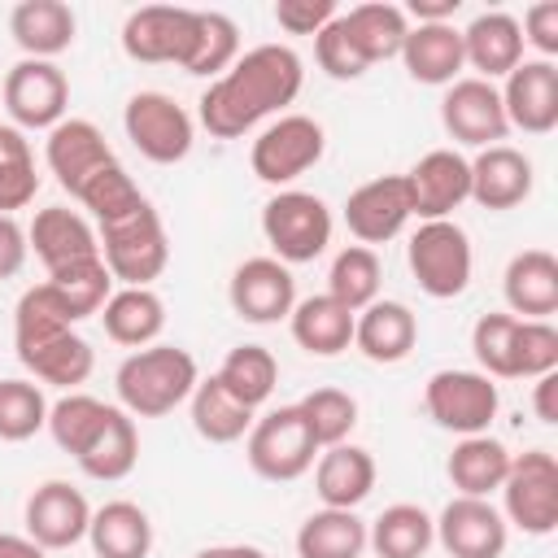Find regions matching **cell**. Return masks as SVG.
Wrapping results in <instances>:
<instances>
[{
  "instance_id": "31",
  "label": "cell",
  "mask_w": 558,
  "mask_h": 558,
  "mask_svg": "<svg viewBox=\"0 0 558 558\" xmlns=\"http://www.w3.org/2000/svg\"><path fill=\"white\" fill-rule=\"evenodd\" d=\"M288 327H292V340L314 357H336L353 344V314L327 292L296 301L288 314Z\"/></svg>"
},
{
  "instance_id": "13",
  "label": "cell",
  "mask_w": 558,
  "mask_h": 558,
  "mask_svg": "<svg viewBox=\"0 0 558 558\" xmlns=\"http://www.w3.org/2000/svg\"><path fill=\"white\" fill-rule=\"evenodd\" d=\"M440 122L466 148H493L510 131L506 109H501V92L493 83H484V78H458V83H449V92L440 100Z\"/></svg>"
},
{
  "instance_id": "17",
  "label": "cell",
  "mask_w": 558,
  "mask_h": 558,
  "mask_svg": "<svg viewBox=\"0 0 558 558\" xmlns=\"http://www.w3.org/2000/svg\"><path fill=\"white\" fill-rule=\"evenodd\" d=\"M410 218H414V209H410L405 174H379V179L353 187L349 201H344V222L366 248L371 244H388L392 235H401V227Z\"/></svg>"
},
{
  "instance_id": "21",
  "label": "cell",
  "mask_w": 558,
  "mask_h": 558,
  "mask_svg": "<svg viewBox=\"0 0 558 558\" xmlns=\"http://www.w3.org/2000/svg\"><path fill=\"white\" fill-rule=\"evenodd\" d=\"M44 157H48V170L57 174V183L74 196L83 187V179H92L100 166L118 161L113 148L105 144L100 126L87 122V118H61L52 131H48V144H44Z\"/></svg>"
},
{
  "instance_id": "49",
  "label": "cell",
  "mask_w": 558,
  "mask_h": 558,
  "mask_svg": "<svg viewBox=\"0 0 558 558\" xmlns=\"http://www.w3.org/2000/svg\"><path fill=\"white\" fill-rule=\"evenodd\" d=\"M314 57H318V70L327 74V78H340V83H349V78H362L371 65L362 61V52L353 48V39H349V31H344V17L336 13L318 35H314Z\"/></svg>"
},
{
  "instance_id": "3",
  "label": "cell",
  "mask_w": 558,
  "mask_h": 558,
  "mask_svg": "<svg viewBox=\"0 0 558 558\" xmlns=\"http://www.w3.org/2000/svg\"><path fill=\"white\" fill-rule=\"evenodd\" d=\"M96 244H100V262L109 266V275L122 279L126 288H148L170 262L166 227L148 201L140 209L113 218V222H100Z\"/></svg>"
},
{
  "instance_id": "35",
  "label": "cell",
  "mask_w": 558,
  "mask_h": 558,
  "mask_svg": "<svg viewBox=\"0 0 558 558\" xmlns=\"http://www.w3.org/2000/svg\"><path fill=\"white\" fill-rule=\"evenodd\" d=\"M344 17V31L353 39V48L362 52L366 65L375 61H388V57H401V44L410 35V22L401 13V4H388V0H366V4H353Z\"/></svg>"
},
{
  "instance_id": "22",
  "label": "cell",
  "mask_w": 558,
  "mask_h": 558,
  "mask_svg": "<svg viewBox=\"0 0 558 558\" xmlns=\"http://www.w3.org/2000/svg\"><path fill=\"white\" fill-rule=\"evenodd\" d=\"M26 244L35 248V257L44 262L48 275L57 270H70L78 262H92L100 257V244H96V231L87 227L83 214L65 209V205H48L35 214L31 231H26Z\"/></svg>"
},
{
  "instance_id": "11",
  "label": "cell",
  "mask_w": 558,
  "mask_h": 558,
  "mask_svg": "<svg viewBox=\"0 0 558 558\" xmlns=\"http://www.w3.org/2000/svg\"><path fill=\"white\" fill-rule=\"evenodd\" d=\"M70 105V83L52 61H35L22 57L9 74H4V109L17 126L26 131H52L65 118Z\"/></svg>"
},
{
  "instance_id": "12",
  "label": "cell",
  "mask_w": 558,
  "mask_h": 558,
  "mask_svg": "<svg viewBox=\"0 0 558 558\" xmlns=\"http://www.w3.org/2000/svg\"><path fill=\"white\" fill-rule=\"evenodd\" d=\"M192 13L183 4H144L122 22V52L140 65H183L192 48Z\"/></svg>"
},
{
  "instance_id": "41",
  "label": "cell",
  "mask_w": 558,
  "mask_h": 558,
  "mask_svg": "<svg viewBox=\"0 0 558 558\" xmlns=\"http://www.w3.org/2000/svg\"><path fill=\"white\" fill-rule=\"evenodd\" d=\"M379 275H384V270H379L375 248L349 244V248L336 253V262H331V270H327V296L340 301L349 314H357V310H366L371 301H379Z\"/></svg>"
},
{
  "instance_id": "2",
  "label": "cell",
  "mask_w": 558,
  "mask_h": 558,
  "mask_svg": "<svg viewBox=\"0 0 558 558\" xmlns=\"http://www.w3.org/2000/svg\"><path fill=\"white\" fill-rule=\"evenodd\" d=\"M201 371H196V357L179 344H148V349H135L113 384H118V401L126 414L135 418H161L170 414L174 405H183L196 388Z\"/></svg>"
},
{
  "instance_id": "27",
  "label": "cell",
  "mask_w": 558,
  "mask_h": 558,
  "mask_svg": "<svg viewBox=\"0 0 558 558\" xmlns=\"http://www.w3.org/2000/svg\"><path fill=\"white\" fill-rule=\"evenodd\" d=\"M501 292L514 318H549L558 310V257L549 248L514 253L501 275Z\"/></svg>"
},
{
  "instance_id": "46",
  "label": "cell",
  "mask_w": 558,
  "mask_h": 558,
  "mask_svg": "<svg viewBox=\"0 0 558 558\" xmlns=\"http://www.w3.org/2000/svg\"><path fill=\"white\" fill-rule=\"evenodd\" d=\"M105 418H109V405L87 392H65L57 405H48V432H52L57 449H65L70 458H78L87 449V440L100 432Z\"/></svg>"
},
{
  "instance_id": "14",
  "label": "cell",
  "mask_w": 558,
  "mask_h": 558,
  "mask_svg": "<svg viewBox=\"0 0 558 558\" xmlns=\"http://www.w3.org/2000/svg\"><path fill=\"white\" fill-rule=\"evenodd\" d=\"M231 310L244 323H279L292 314L296 305V279L279 257H248L235 266L231 283H227Z\"/></svg>"
},
{
  "instance_id": "54",
  "label": "cell",
  "mask_w": 558,
  "mask_h": 558,
  "mask_svg": "<svg viewBox=\"0 0 558 558\" xmlns=\"http://www.w3.org/2000/svg\"><path fill=\"white\" fill-rule=\"evenodd\" d=\"M458 4H462V0H410L401 13H405V22L414 17L418 26H432V22H449V17L458 13Z\"/></svg>"
},
{
  "instance_id": "28",
  "label": "cell",
  "mask_w": 558,
  "mask_h": 558,
  "mask_svg": "<svg viewBox=\"0 0 558 558\" xmlns=\"http://www.w3.org/2000/svg\"><path fill=\"white\" fill-rule=\"evenodd\" d=\"M74 26L78 22L65 0H22L9 13L13 44L35 61H52L57 52H65L74 44Z\"/></svg>"
},
{
  "instance_id": "8",
  "label": "cell",
  "mask_w": 558,
  "mask_h": 558,
  "mask_svg": "<svg viewBox=\"0 0 558 558\" xmlns=\"http://www.w3.org/2000/svg\"><path fill=\"white\" fill-rule=\"evenodd\" d=\"M423 405L436 427L458 436H480L497 418L501 392L484 371H436L423 388Z\"/></svg>"
},
{
  "instance_id": "19",
  "label": "cell",
  "mask_w": 558,
  "mask_h": 558,
  "mask_svg": "<svg viewBox=\"0 0 558 558\" xmlns=\"http://www.w3.org/2000/svg\"><path fill=\"white\" fill-rule=\"evenodd\" d=\"M92 523V506L87 497L65 484V480H48L26 497V536L39 549H70L87 536Z\"/></svg>"
},
{
  "instance_id": "55",
  "label": "cell",
  "mask_w": 558,
  "mask_h": 558,
  "mask_svg": "<svg viewBox=\"0 0 558 558\" xmlns=\"http://www.w3.org/2000/svg\"><path fill=\"white\" fill-rule=\"evenodd\" d=\"M532 405H536V418H541V423H558V371H549V375L536 379Z\"/></svg>"
},
{
  "instance_id": "51",
  "label": "cell",
  "mask_w": 558,
  "mask_h": 558,
  "mask_svg": "<svg viewBox=\"0 0 558 558\" xmlns=\"http://www.w3.org/2000/svg\"><path fill=\"white\" fill-rule=\"evenodd\" d=\"M336 13H340L336 0H279L275 4V22L288 35H318Z\"/></svg>"
},
{
  "instance_id": "45",
  "label": "cell",
  "mask_w": 558,
  "mask_h": 558,
  "mask_svg": "<svg viewBox=\"0 0 558 558\" xmlns=\"http://www.w3.org/2000/svg\"><path fill=\"white\" fill-rule=\"evenodd\" d=\"M471 349L488 379H519V318L514 314H484L471 331Z\"/></svg>"
},
{
  "instance_id": "36",
  "label": "cell",
  "mask_w": 558,
  "mask_h": 558,
  "mask_svg": "<svg viewBox=\"0 0 558 558\" xmlns=\"http://www.w3.org/2000/svg\"><path fill=\"white\" fill-rule=\"evenodd\" d=\"M436 541V523L423 506L414 501H397L388 506L371 527H366V545L379 558H423Z\"/></svg>"
},
{
  "instance_id": "44",
  "label": "cell",
  "mask_w": 558,
  "mask_h": 558,
  "mask_svg": "<svg viewBox=\"0 0 558 558\" xmlns=\"http://www.w3.org/2000/svg\"><path fill=\"white\" fill-rule=\"evenodd\" d=\"M74 201H78L83 209H92L96 222H113V218L140 209V205H144V192H140L135 179L122 170V161H109V166H100L92 179H83V187L74 192Z\"/></svg>"
},
{
  "instance_id": "9",
  "label": "cell",
  "mask_w": 558,
  "mask_h": 558,
  "mask_svg": "<svg viewBox=\"0 0 558 558\" xmlns=\"http://www.w3.org/2000/svg\"><path fill=\"white\" fill-rule=\"evenodd\" d=\"M323 148H327V135L314 118L305 113H283L279 122H270L253 148H248V166L262 183L270 187H283L292 179H301L310 166L323 161Z\"/></svg>"
},
{
  "instance_id": "18",
  "label": "cell",
  "mask_w": 558,
  "mask_h": 558,
  "mask_svg": "<svg viewBox=\"0 0 558 558\" xmlns=\"http://www.w3.org/2000/svg\"><path fill=\"white\" fill-rule=\"evenodd\" d=\"M432 523L449 558H501L506 554V519L488 497H453Z\"/></svg>"
},
{
  "instance_id": "16",
  "label": "cell",
  "mask_w": 558,
  "mask_h": 558,
  "mask_svg": "<svg viewBox=\"0 0 558 558\" xmlns=\"http://www.w3.org/2000/svg\"><path fill=\"white\" fill-rule=\"evenodd\" d=\"M405 183H410L414 218L436 222V218H449L462 201H471V161L453 148H432L410 166Z\"/></svg>"
},
{
  "instance_id": "25",
  "label": "cell",
  "mask_w": 558,
  "mask_h": 558,
  "mask_svg": "<svg viewBox=\"0 0 558 558\" xmlns=\"http://www.w3.org/2000/svg\"><path fill=\"white\" fill-rule=\"evenodd\" d=\"M414 340H418V318L401 301H371L366 310L353 314V344L362 349V357L379 366L410 357Z\"/></svg>"
},
{
  "instance_id": "50",
  "label": "cell",
  "mask_w": 558,
  "mask_h": 558,
  "mask_svg": "<svg viewBox=\"0 0 558 558\" xmlns=\"http://www.w3.org/2000/svg\"><path fill=\"white\" fill-rule=\"evenodd\" d=\"M558 371V327L549 318H519V379Z\"/></svg>"
},
{
  "instance_id": "38",
  "label": "cell",
  "mask_w": 558,
  "mask_h": 558,
  "mask_svg": "<svg viewBox=\"0 0 558 558\" xmlns=\"http://www.w3.org/2000/svg\"><path fill=\"white\" fill-rule=\"evenodd\" d=\"M240 57V31L227 13L218 9H196L192 13V48L183 70L196 78H222Z\"/></svg>"
},
{
  "instance_id": "15",
  "label": "cell",
  "mask_w": 558,
  "mask_h": 558,
  "mask_svg": "<svg viewBox=\"0 0 558 558\" xmlns=\"http://www.w3.org/2000/svg\"><path fill=\"white\" fill-rule=\"evenodd\" d=\"M13 349H17V362L44 379V384H57V388H78L92 366H96V353L92 344L74 331V327H52V331H13Z\"/></svg>"
},
{
  "instance_id": "32",
  "label": "cell",
  "mask_w": 558,
  "mask_h": 558,
  "mask_svg": "<svg viewBox=\"0 0 558 558\" xmlns=\"http://www.w3.org/2000/svg\"><path fill=\"white\" fill-rule=\"evenodd\" d=\"M74 462H78L83 475H92V480H105V484L126 480V475L135 471V462H140V432H135V418H131L126 410L109 405V418L100 423V432L87 440V449H83Z\"/></svg>"
},
{
  "instance_id": "5",
  "label": "cell",
  "mask_w": 558,
  "mask_h": 558,
  "mask_svg": "<svg viewBox=\"0 0 558 558\" xmlns=\"http://www.w3.org/2000/svg\"><path fill=\"white\" fill-rule=\"evenodd\" d=\"M405 262L432 301H453L471 283V240L453 218L423 222L405 244Z\"/></svg>"
},
{
  "instance_id": "1",
  "label": "cell",
  "mask_w": 558,
  "mask_h": 558,
  "mask_svg": "<svg viewBox=\"0 0 558 558\" xmlns=\"http://www.w3.org/2000/svg\"><path fill=\"white\" fill-rule=\"evenodd\" d=\"M301 83L305 70L288 44H257L235 57L222 78L209 83V92L201 96V126L214 140H240L262 118L292 105L301 96Z\"/></svg>"
},
{
  "instance_id": "26",
  "label": "cell",
  "mask_w": 558,
  "mask_h": 558,
  "mask_svg": "<svg viewBox=\"0 0 558 558\" xmlns=\"http://www.w3.org/2000/svg\"><path fill=\"white\" fill-rule=\"evenodd\" d=\"M462 61L471 70H480L475 78L493 83V78H506L519 61H523V31L510 13H480L471 17V26L462 31Z\"/></svg>"
},
{
  "instance_id": "34",
  "label": "cell",
  "mask_w": 558,
  "mask_h": 558,
  "mask_svg": "<svg viewBox=\"0 0 558 558\" xmlns=\"http://www.w3.org/2000/svg\"><path fill=\"white\" fill-rule=\"evenodd\" d=\"M87 541L96 558H148L153 523L135 501H105L100 510H92Z\"/></svg>"
},
{
  "instance_id": "56",
  "label": "cell",
  "mask_w": 558,
  "mask_h": 558,
  "mask_svg": "<svg viewBox=\"0 0 558 558\" xmlns=\"http://www.w3.org/2000/svg\"><path fill=\"white\" fill-rule=\"evenodd\" d=\"M0 558H48V549H39L31 536L0 532Z\"/></svg>"
},
{
  "instance_id": "48",
  "label": "cell",
  "mask_w": 558,
  "mask_h": 558,
  "mask_svg": "<svg viewBox=\"0 0 558 558\" xmlns=\"http://www.w3.org/2000/svg\"><path fill=\"white\" fill-rule=\"evenodd\" d=\"M39 427H48L44 388L31 384V379H0V440L22 445Z\"/></svg>"
},
{
  "instance_id": "24",
  "label": "cell",
  "mask_w": 558,
  "mask_h": 558,
  "mask_svg": "<svg viewBox=\"0 0 558 558\" xmlns=\"http://www.w3.org/2000/svg\"><path fill=\"white\" fill-rule=\"evenodd\" d=\"M527 196H532V161L510 144L480 148V157L471 161V201L484 209H514Z\"/></svg>"
},
{
  "instance_id": "57",
  "label": "cell",
  "mask_w": 558,
  "mask_h": 558,
  "mask_svg": "<svg viewBox=\"0 0 558 558\" xmlns=\"http://www.w3.org/2000/svg\"><path fill=\"white\" fill-rule=\"evenodd\" d=\"M196 558H266L257 545H209V549H201Z\"/></svg>"
},
{
  "instance_id": "43",
  "label": "cell",
  "mask_w": 558,
  "mask_h": 558,
  "mask_svg": "<svg viewBox=\"0 0 558 558\" xmlns=\"http://www.w3.org/2000/svg\"><path fill=\"white\" fill-rule=\"evenodd\" d=\"M44 283L61 296V305L74 314V323L100 314V305H105L109 292H113V275H109V266H105L100 257L78 262V266H70V270H57V275H48Z\"/></svg>"
},
{
  "instance_id": "10",
  "label": "cell",
  "mask_w": 558,
  "mask_h": 558,
  "mask_svg": "<svg viewBox=\"0 0 558 558\" xmlns=\"http://www.w3.org/2000/svg\"><path fill=\"white\" fill-rule=\"evenodd\" d=\"M122 126L126 140L140 148V157L157 166H174L192 153V118L166 92H135L122 109Z\"/></svg>"
},
{
  "instance_id": "47",
  "label": "cell",
  "mask_w": 558,
  "mask_h": 558,
  "mask_svg": "<svg viewBox=\"0 0 558 558\" xmlns=\"http://www.w3.org/2000/svg\"><path fill=\"white\" fill-rule=\"evenodd\" d=\"M35 192H39V174H35L31 144L22 140L17 126H0V214L26 209Z\"/></svg>"
},
{
  "instance_id": "33",
  "label": "cell",
  "mask_w": 558,
  "mask_h": 558,
  "mask_svg": "<svg viewBox=\"0 0 558 558\" xmlns=\"http://www.w3.org/2000/svg\"><path fill=\"white\" fill-rule=\"evenodd\" d=\"M445 471H449L458 497H488V493L501 488V480H506V471H510V449H506L497 436H488V432L462 436V440L453 445Z\"/></svg>"
},
{
  "instance_id": "53",
  "label": "cell",
  "mask_w": 558,
  "mask_h": 558,
  "mask_svg": "<svg viewBox=\"0 0 558 558\" xmlns=\"http://www.w3.org/2000/svg\"><path fill=\"white\" fill-rule=\"evenodd\" d=\"M26 231L17 227L13 214H0V279H13L26 262Z\"/></svg>"
},
{
  "instance_id": "30",
  "label": "cell",
  "mask_w": 558,
  "mask_h": 558,
  "mask_svg": "<svg viewBox=\"0 0 558 558\" xmlns=\"http://www.w3.org/2000/svg\"><path fill=\"white\" fill-rule=\"evenodd\" d=\"M105 336L126 349H148L166 327V301L153 288H118L100 305Z\"/></svg>"
},
{
  "instance_id": "42",
  "label": "cell",
  "mask_w": 558,
  "mask_h": 558,
  "mask_svg": "<svg viewBox=\"0 0 558 558\" xmlns=\"http://www.w3.org/2000/svg\"><path fill=\"white\" fill-rule=\"evenodd\" d=\"M301 418H305V432L314 436L318 449H331V445H344L349 432L357 427V401L340 388H314L296 401Z\"/></svg>"
},
{
  "instance_id": "4",
  "label": "cell",
  "mask_w": 558,
  "mask_h": 558,
  "mask_svg": "<svg viewBox=\"0 0 558 558\" xmlns=\"http://www.w3.org/2000/svg\"><path fill=\"white\" fill-rule=\"evenodd\" d=\"M262 235L283 266L314 262L331 244V209L314 192H275L262 209Z\"/></svg>"
},
{
  "instance_id": "37",
  "label": "cell",
  "mask_w": 558,
  "mask_h": 558,
  "mask_svg": "<svg viewBox=\"0 0 558 558\" xmlns=\"http://www.w3.org/2000/svg\"><path fill=\"white\" fill-rule=\"evenodd\" d=\"M187 405H192V427H196V436L209 440V445H231V440L248 436V427H253V410L240 405V401L218 384V375L196 379Z\"/></svg>"
},
{
  "instance_id": "39",
  "label": "cell",
  "mask_w": 558,
  "mask_h": 558,
  "mask_svg": "<svg viewBox=\"0 0 558 558\" xmlns=\"http://www.w3.org/2000/svg\"><path fill=\"white\" fill-rule=\"evenodd\" d=\"M366 523L353 510H314L296 532V558H362Z\"/></svg>"
},
{
  "instance_id": "29",
  "label": "cell",
  "mask_w": 558,
  "mask_h": 558,
  "mask_svg": "<svg viewBox=\"0 0 558 558\" xmlns=\"http://www.w3.org/2000/svg\"><path fill=\"white\" fill-rule=\"evenodd\" d=\"M401 61H405L414 83L449 87V83H458V70L466 65L462 61V31L453 22L410 26V35L401 44Z\"/></svg>"
},
{
  "instance_id": "6",
  "label": "cell",
  "mask_w": 558,
  "mask_h": 558,
  "mask_svg": "<svg viewBox=\"0 0 558 558\" xmlns=\"http://www.w3.org/2000/svg\"><path fill=\"white\" fill-rule=\"evenodd\" d=\"M506 514L527 536H549L558 527V462L545 449L510 453V471L501 480Z\"/></svg>"
},
{
  "instance_id": "20",
  "label": "cell",
  "mask_w": 558,
  "mask_h": 558,
  "mask_svg": "<svg viewBox=\"0 0 558 558\" xmlns=\"http://www.w3.org/2000/svg\"><path fill=\"white\" fill-rule=\"evenodd\" d=\"M506 122L527 135H549L558 126V65L554 61H519L501 87Z\"/></svg>"
},
{
  "instance_id": "40",
  "label": "cell",
  "mask_w": 558,
  "mask_h": 558,
  "mask_svg": "<svg viewBox=\"0 0 558 558\" xmlns=\"http://www.w3.org/2000/svg\"><path fill=\"white\" fill-rule=\"evenodd\" d=\"M218 384H222L240 405L257 410V405L270 401V392H275V384H279V362H275V353H270L266 344H235V349L222 357V366H218Z\"/></svg>"
},
{
  "instance_id": "7",
  "label": "cell",
  "mask_w": 558,
  "mask_h": 558,
  "mask_svg": "<svg viewBox=\"0 0 558 558\" xmlns=\"http://www.w3.org/2000/svg\"><path fill=\"white\" fill-rule=\"evenodd\" d=\"M248 466L262 475V480H275V484H288V480H301L314 458H318V445L314 436L305 432V418L296 405H279L262 418H253L248 427Z\"/></svg>"
},
{
  "instance_id": "23",
  "label": "cell",
  "mask_w": 558,
  "mask_h": 558,
  "mask_svg": "<svg viewBox=\"0 0 558 558\" xmlns=\"http://www.w3.org/2000/svg\"><path fill=\"white\" fill-rule=\"evenodd\" d=\"M375 488V458L362 445H331L318 449L314 462V493L331 510H357Z\"/></svg>"
},
{
  "instance_id": "52",
  "label": "cell",
  "mask_w": 558,
  "mask_h": 558,
  "mask_svg": "<svg viewBox=\"0 0 558 558\" xmlns=\"http://www.w3.org/2000/svg\"><path fill=\"white\" fill-rule=\"evenodd\" d=\"M523 44H532L541 52V61H549L558 52V0H541L523 13Z\"/></svg>"
}]
</instances>
